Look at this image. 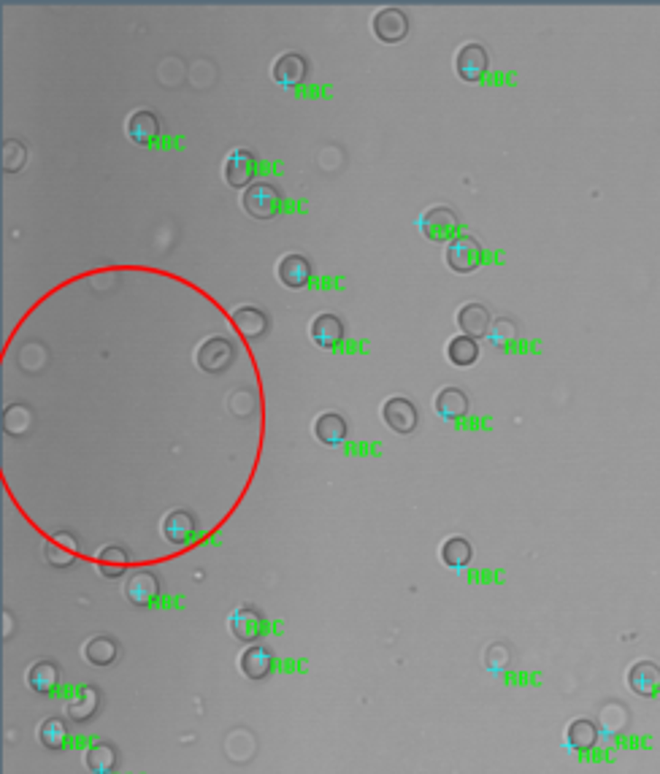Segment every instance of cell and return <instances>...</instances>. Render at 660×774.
Segmentation results:
<instances>
[{"label":"cell","mask_w":660,"mask_h":774,"mask_svg":"<svg viewBox=\"0 0 660 774\" xmlns=\"http://www.w3.org/2000/svg\"><path fill=\"white\" fill-rule=\"evenodd\" d=\"M241 209L255 219H271L282 209V190L271 182H255L241 192Z\"/></svg>","instance_id":"1"},{"label":"cell","mask_w":660,"mask_h":774,"mask_svg":"<svg viewBox=\"0 0 660 774\" xmlns=\"http://www.w3.org/2000/svg\"><path fill=\"white\" fill-rule=\"evenodd\" d=\"M236 358V347L230 339L225 336H206L198 347H195V366L206 374H222L230 368Z\"/></svg>","instance_id":"2"},{"label":"cell","mask_w":660,"mask_h":774,"mask_svg":"<svg viewBox=\"0 0 660 774\" xmlns=\"http://www.w3.org/2000/svg\"><path fill=\"white\" fill-rule=\"evenodd\" d=\"M460 230V217L452 206H431L420 217V233L431 241H455Z\"/></svg>","instance_id":"3"},{"label":"cell","mask_w":660,"mask_h":774,"mask_svg":"<svg viewBox=\"0 0 660 774\" xmlns=\"http://www.w3.org/2000/svg\"><path fill=\"white\" fill-rule=\"evenodd\" d=\"M444 260L447 266L455 271V274H471L479 268L482 263V244L474 238V236H458L455 241L447 244V252H444Z\"/></svg>","instance_id":"4"},{"label":"cell","mask_w":660,"mask_h":774,"mask_svg":"<svg viewBox=\"0 0 660 774\" xmlns=\"http://www.w3.org/2000/svg\"><path fill=\"white\" fill-rule=\"evenodd\" d=\"M488 65H490V54L477 41H469L455 51V70L463 81H471V84L482 81V76L488 73Z\"/></svg>","instance_id":"5"},{"label":"cell","mask_w":660,"mask_h":774,"mask_svg":"<svg viewBox=\"0 0 660 774\" xmlns=\"http://www.w3.org/2000/svg\"><path fill=\"white\" fill-rule=\"evenodd\" d=\"M371 30L382 43H398L409 33V16H406V11H401L395 5L379 8L371 19Z\"/></svg>","instance_id":"6"},{"label":"cell","mask_w":660,"mask_h":774,"mask_svg":"<svg viewBox=\"0 0 660 774\" xmlns=\"http://www.w3.org/2000/svg\"><path fill=\"white\" fill-rule=\"evenodd\" d=\"M417 406L404 398V396H390L385 404H382V420L387 423V428H393L395 434L406 436L417 428Z\"/></svg>","instance_id":"7"},{"label":"cell","mask_w":660,"mask_h":774,"mask_svg":"<svg viewBox=\"0 0 660 774\" xmlns=\"http://www.w3.org/2000/svg\"><path fill=\"white\" fill-rule=\"evenodd\" d=\"M160 534L171 545H187L198 536V520L190 509H171L160 523Z\"/></svg>","instance_id":"8"},{"label":"cell","mask_w":660,"mask_h":774,"mask_svg":"<svg viewBox=\"0 0 660 774\" xmlns=\"http://www.w3.org/2000/svg\"><path fill=\"white\" fill-rule=\"evenodd\" d=\"M271 76L282 87H298L309 76V62L301 51H282L271 65Z\"/></svg>","instance_id":"9"},{"label":"cell","mask_w":660,"mask_h":774,"mask_svg":"<svg viewBox=\"0 0 660 774\" xmlns=\"http://www.w3.org/2000/svg\"><path fill=\"white\" fill-rule=\"evenodd\" d=\"M46 564L54 569H68L79 561V539L70 531H57L43 545Z\"/></svg>","instance_id":"10"},{"label":"cell","mask_w":660,"mask_h":774,"mask_svg":"<svg viewBox=\"0 0 660 774\" xmlns=\"http://www.w3.org/2000/svg\"><path fill=\"white\" fill-rule=\"evenodd\" d=\"M125 133L133 144L138 146H149L157 141L160 135V117L152 108H135L133 114H127L125 119Z\"/></svg>","instance_id":"11"},{"label":"cell","mask_w":660,"mask_h":774,"mask_svg":"<svg viewBox=\"0 0 660 774\" xmlns=\"http://www.w3.org/2000/svg\"><path fill=\"white\" fill-rule=\"evenodd\" d=\"M276 279L290 287V290H301L311 282V263L306 255H298V252H287L279 257L276 263Z\"/></svg>","instance_id":"12"},{"label":"cell","mask_w":660,"mask_h":774,"mask_svg":"<svg viewBox=\"0 0 660 774\" xmlns=\"http://www.w3.org/2000/svg\"><path fill=\"white\" fill-rule=\"evenodd\" d=\"M222 176H225L228 187H233V190L249 187V182L255 176V154L249 149L228 152V157L222 163Z\"/></svg>","instance_id":"13"},{"label":"cell","mask_w":660,"mask_h":774,"mask_svg":"<svg viewBox=\"0 0 660 774\" xmlns=\"http://www.w3.org/2000/svg\"><path fill=\"white\" fill-rule=\"evenodd\" d=\"M228 623H230V634H233L238 642H246V645L257 642V639L263 637V631H265V618H263V612L255 610V607H238V610L230 615Z\"/></svg>","instance_id":"14"},{"label":"cell","mask_w":660,"mask_h":774,"mask_svg":"<svg viewBox=\"0 0 660 774\" xmlns=\"http://www.w3.org/2000/svg\"><path fill=\"white\" fill-rule=\"evenodd\" d=\"M230 325L246 339V341H257L268 333V314L257 306H236L230 314Z\"/></svg>","instance_id":"15"},{"label":"cell","mask_w":660,"mask_h":774,"mask_svg":"<svg viewBox=\"0 0 660 774\" xmlns=\"http://www.w3.org/2000/svg\"><path fill=\"white\" fill-rule=\"evenodd\" d=\"M309 339L314 341V347L320 350H336L341 341H344V322L330 314V312H322L311 320L309 325Z\"/></svg>","instance_id":"16"},{"label":"cell","mask_w":660,"mask_h":774,"mask_svg":"<svg viewBox=\"0 0 660 774\" xmlns=\"http://www.w3.org/2000/svg\"><path fill=\"white\" fill-rule=\"evenodd\" d=\"M455 320H458L463 336H471V339L488 336V331H490V325H493V317H490L488 306H485V303H477V301L463 303V306L458 309Z\"/></svg>","instance_id":"17"},{"label":"cell","mask_w":660,"mask_h":774,"mask_svg":"<svg viewBox=\"0 0 660 774\" xmlns=\"http://www.w3.org/2000/svg\"><path fill=\"white\" fill-rule=\"evenodd\" d=\"M238 667H241V675H244L246 680L260 683V680L271 677V672H274V656H271V650L263 648V645H249V648L241 653Z\"/></svg>","instance_id":"18"},{"label":"cell","mask_w":660,"mask_h":774,"mask_svg":"<svg viewBox=\"0 0 660 774\" xmlns=\"http://www.w3.org/2000/svg\"><path fill=\"white\" fill-rule=\"evenodd\" d=\"M628 688L637 694V696H658L660 691V667L655 661H637L631 669H628Z\"/></svg>","instance_id":"19"},{"label":"cell","mask_w":660,"mask_h":774,"mask_svg":"<svg viewBox=\"0 0 660 774\" xmlns=\"http://www.w3.org/2000/svg\"><path fill=\"white\" fill-rule=\"evenodd\" d=\"M125 596H127V601L135 604V607H149V604H154L157 596H160V580H157V574H152V572H135V574L127 580V585H125Z\"/></svg>","instance_id":"20"},{"label":"cell","mask_w":660,"mask_h":774,"mask_svg":"<svg viewBox=\"0 0 660 774\" xmlns=\"http://www.w3.org/2000/svg\"><path fill=\"white\" fill-rule=\"evenodd\" d=\"M433 409L442 420L455 423L469 412V396L460 387H442L433 398Z\"/></svg>","instance_id":"21"},{"label":"cell","mask_w":660,"mask_h":774,"mask_svg":"<svg viewBox=\"0 0 660 774\" xmlns=\"http://www.w3.org/2000/svg\"><path fill=\"white\" fill-rule=\"evenodd\" d=\"M98 707H100V694L92 688V685H84L79 688L70 699H68V718L73 723H87L98 715Z\"/></svg>","instance_id":"22"},{"label":"cell","mask_w":660,"mask_h":774,"mask_svg":"<svg viewBox=\"0 0 660 774\" xmlns=\"http://www.w3.org/2000/svg\"><path fill=\"white\" fill-rule=\"evenodd\" d=\"M347 420L341 417V415H336V412H322L317 420H314V425H311V434H314V439L317 442H322V444H341L344 439H347Z\"/></svg>","instance_id":"23"},{"label":"cell","mask_w":660,"mask_h":774,"mask_svg":"<svg viewBox=\"0 0 660 774\" xmlns=\"http://www.w3.org/2000/svg\"><path fill=\"white\" fill-rule=\"evenodd\" d=\"M439 558H442V564H444L447 569L460 572V569H466V566L471 564V558H474V547H471V542H469L466 536H450V539H444V542H442V547H439Z\"/></svg>","instance_id":"24"},{"label":"cell","mask_w":660,"mask_h":774,"mask_svg":"<svg viewBox=\"0 0 660 774\" xmlns=\"http://www.w3.org/2000/svg\"><path fill=\"white\" fill-rule=\"evenodd\" d=\"M81 656H84V661H87L89 667L103 669V667H111V664L116 661V656H119V645H116L111 637L98 634V637L87 639V645H84Z\"/></svg>","instance_id":"25"},{"label":"cell","mask_w":660,"mask_h":774,"mask_svg":"<svg viewBox=\"0 0 660 774\" xmlns=\"http://www.w3.org/2000/svg\"><path fill=\"white\" fill-rule=\"evenodd\" d=\"M95 561H98V572H100L106 580H116V577H122V574L127 572V566H130V553H127L125 547H119V545H108V547L98 550Z\"/></svg>","instance_id":"26"},{"label":"cell","mask_w":660,"mask_h":774,"mask_svg":"<svg viewBox=\"0 0 660 774\" xmlns=\"http://www.w3.org/2000/svg\"><path fill=\"white\" fill-rule=\"evenodd\" d=\"M24 683L33 694H51L60 683V669L51 664V661H35L30 664L27 675H24Z\"/></svg>","instance_id":"27"},{"label":"cell","mask_w":660,"mask_h":774,"mask_svg":"<svg viewBox=\"0 0 660 774\" xmlns=\"http://www.w3.org/2000/svg\"><path fill=\"white\" fill-rule=\"evenodd\" d=\"M596 742H599V726H596L593 721L580 718V721H572V723H569V729H566V745H569L572 751L585 753V751L596 748Z\"/></svg>","instance_id":"28"},{"label":"cell","mask_w":660,"mask_h":774,"mask_svg":"<svg viewBox=\"0 0 660 774\" xmlns=\"http://www.w3.org/2000/svg\"><path fill=\"white\" fill-rule=\"evenodd\" d=\"M84 764L92 774H114L116 764H119V756H116V748L111 742H95L87 756H84Z\"/></svg>","instance_id":"29"},{"label":"cell","mask_w":660,"mask_h":774,"mask_svg":"<svg viewBox=\"0 0 660 774\" xmlns=\"http://www.w3.org/2000/svg\"><path fill=\"white\" fill-rule=\"evenodd\" d=\"M447 358H450V363L458 366V368L474 366L477 358H479V344H477V339L463 336V333H460V336H452V339L447 341Z\"/></svg>","instance_id":"30"},{"label":"cell","mask_w":660,"mask_h":774,"mask_svg":"<svg viewBox=\"0 0 660 774\" xmlns=\"http://www.w3.org/2000/svg\"><path fill=\"white\" fill-rule=\"evenodd\" d=\"M38 740H41V745H43L46 751H51V753L62 751L65 742H68V726H65V721H60V718H46V721L41 723V729H38Z\"/></svg>","instance_id":"31"},{"label":"cell","mask_w":660,"mask_h":774,"mask_svg":"<svg viewBox=\"0 0 660 774\" xmlns=\"http://www.w3.org/2000/svg\"><path fill=\"white\" fill-rule=\"evenodd\" d=\"M30 423H33V415H30V409H27V406L14 404V406H8V409L3 412V428H5L11 436H22V434H27Z\"/></svg>","instance_id":"32"},{"label":"cell","mask_w":660,"mask_h":774,"mask_svg":"<svg viewBox=\"0 0 660 774\" xmlns=\"http://www.w3.org/2000/svg\"><path fill=\"white\" fill-rule=\"evenodd\" d=\"M488 339H490L493 347H507V344H512L517 339V325L509 317H498V320H493V325L488 331Z\"/></svg>","instance_id":"33"},{"label":"cell","mask_w":660,"mask_h":774,"mask_svg":"<svg viewBox=\"0 0 660 774\" xmlns=\"http://www.w3.org/2000/svg\"><path fill=\"white\" fill-rule=\"evenodd\" d=\"M24 157H27V152H24L22 141H14V138H8V141L3 144V168H5L8 173H16V171H22V165H24Z\"/></svg>","instance_id":"34"},{"label":"cell","mask_w":660,"mask_h":774,"mask_svg":"<svg viewBox=\"0 0 660 774\" xmlns=\"http://www.w3.org/2000/svg\"><path fill=\"white\" fill-rule=\"evenodd\" d=\"M509 661H512V656H509V650H507L504 645H490V648H488V653H485V664H488V669H490V672H501V669H507V667H509Z\"/></svg>","instance_id":"35"}]
</instances>
